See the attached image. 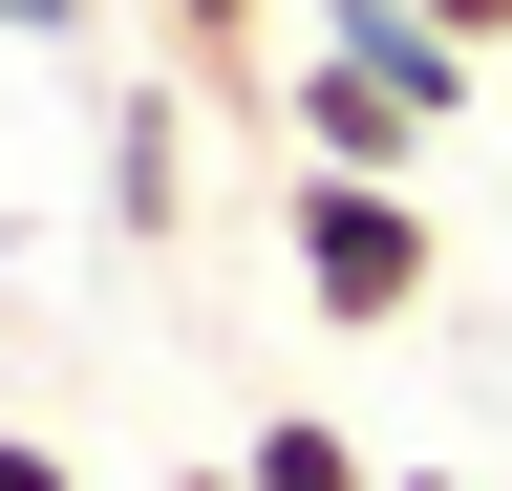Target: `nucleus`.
<instances>
[{
	"label": "nucleus",
	"mask_w": 512,
	"mask_h": 491,
	"mask_svg": "<svg viewBox=\"0 0 512 491\" xmlns=\"http://www.w3.org/2000/svg\"><path fill=\"white\" fill-rule=\"evenodd\" d=\"M107 214H128V235H171V86H128V107H107Z\"/></svg>",
	"instance_id": "20e7f679"
},
{
	"label": "nucleus",
	"mask_w": 512,
	"mask_h": 491,
	"mask_svg": "<svg viewBox=\"0 0 512 491\" xmlns=\"http://www.w3.org/2000/svg\"><path fill=\"white\" fill-rule=\"evenodd\" d=\"M278 129H299L320 171H427V129H406V107H384V86H342V65H320V43H299V86H278Z\"/></svg>",
	"instance_id": "7ed1b4c3"
},
{
	"label": "nucleus",
	"mask_w": 512,
	"mask_h": 491,
	"mask_svg": "<svg viewBox=\"0 0 512 491\" xmlns=\"http://www.w3.org/2000/svg\"><path fill=\"white\" fill-rule=\"evenodd\" d=\"M427 22H448V43H470V65H491V43H512V0H427Z\"/></svg>",
	"instance_id": "1a4fd4ad"
},
{
	"label": "nucleus",
	"mask_w": 512,
	"mask_h": 491,
	"mask_svg": "<svg viewBox=\"0 0 512 491\" xmlns=\"http://www.w3.org/2000/svg\"><path fill=\"white\" fill-rule=\"evenodd\" d=\"M235 470H256V491H384V470H363V427H320V406H278Z\"/></svg>",
	"instance_id": "39448f33"
},
{
	"label": "nucleus",
	"mask_w": 512,
	"mask_h": 491,
	"mask_svg": "<svg viewBox=\"0 0 512 491\" xmlns=\"http://www.w3.org/2000/svg\"><path fill=\"white\" fill-rule=\"evenodd\" d=\"M150 22L192 43V86H235V65H256V0H150Z\"/></svg>",
	"instance_id": "423d86ee"
},
{
	"label": "nucleus",
	"mask_w": 512,
	"mask_h": 491,
	"mask_svg": "<svg viewBox=\"0 0 512 491\" xmlns=\"http://www.w3.org/2000/svg\"><path fill=\"white\" fill-rule=\"evenodd\" d=\"M0 491H86V470H64V449H43V427H0Z\"/></svg>",
	"instance_id": "0eeeda50"
},
{
	"label": "nucleus",
	"mask_w": 512,
	"mask_h": 491,
	"mask_svg": "<svg viewBox=\"0 0 512 491\" xmlns=\"http://www.w3.org/2000/svg\"><path fill=\"white\" fill-rule=\"evenodd\" d=\"M171 491H256V470H171Z\"/></svg>",
	"instance_id": "9b49d317"
},
{
	"label": "nucleus",
	"mask_w": 512,
	"mask_h": 491,
	"mask_svg": "<svg viewBox=\"0 0 512 491\" xmlns=\"http://www.w3.org/2000/svg\"><path fill=\"white\" fill-rule=\"evenodd\" d=\"M320 65H342V86H384L406 129H448V107H470V43H448L427 0H320Z\"/></svg>",
	"instance_id": "f03ea898"
},
{
	"label": "nucleus",
	"mask_w": 512,
	"mask_h": 491,
	"mask_svg": "<svg viewBox=\"0 0 512 491\" xmlns=\"http://www.w3.org/2000/svg\"><path fill=\"white\" fill-rule=\"evenodd\" d=\"M0 43H86V0H0Z\"/></svg>",
	"instance_id": "6e6552de"
},
{
	"label": "nucleus",
	"mask_w": 512,
	"mask_h": 491,
	"mask_svg": "<svg viewBox=\"0 0 512 491\" xmlns=\"http://www.w3.org/2000/svg\"><path fill=\"white\" fill-rule=\"evenodd\" d=\"M278 257H299V299L342 342H384V321H427V278H448V235H427V193L406 171H278Z\"/></svg>",
	"instance_id": "f257e3e1"
},
{
	"label": "nucleus",
	"mask_w": 512,
	"mask_h": 491,
	"mask_svg": "<svg viewBox=\"0 0 512 491\" xmlns=\"http://www.w3.org/2000/svg\"><path fill=\"white\" fill-rule=\"evenodd\" d=\"M384 491H491V470H384Z\"/></svg>",
	"instance_id": "9d476101"
}]
</instances>
